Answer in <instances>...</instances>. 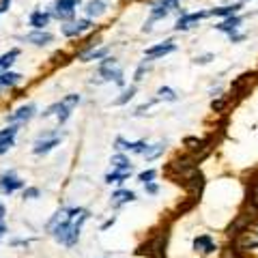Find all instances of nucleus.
<instances>
[{
    "label": "nucleus",
    "mask_w": 258,
    "mask_h": 258,
    "mask_svg": "<svg viewBox=\"0 0 258 258\" xmlns=\"http://www.w3.org/2000/svg\"><path fill=\"white\" fill-rule=\"evenodd\" d=\"M91 217V213L86 209L78 207V209H60L56 213L50 224H47V232L58 241L64 247H74L80 241V230H82V224Z\"/></svg>",
    "instance_id": "nucleus-1"
},
{
    "label": "nucleus",
    "mask_w": 258,
    "mask_h": 258,
    "mask_svg": "<svg viewBox=\"0 0 258 258\" xmlns=\"http://www.w3.org/2000/svg\"><path fill=\"white\" fill-rule=\"evenodd\" d=\"M78 103H80V95L71 93V95H67V97H62L60 101L52 103L50 108H45V110L41 112V116H43V118L56 116V118H58V125H62V123H67V118L71 116V112H74V108L78 106Z\"/></svg>",
    "instance_id": "nucleus-2"
},
{
    "label": "nucleus",
    "mask_w": 258,
    "mask_h": 258,
    "mask_svg": "<svg viewBox=\"0 0 258 258\" xmlns=\"http://www.w3.org/2000/svg\"><path fill=\"white\" fill-rule=\"evenodd\" d=\"M97 82H114L116 86H125L123 67L114 58H103L99 64V80Z\"/></svg>",
    "instance_id": "nucleus-3"
},
{
    "label": "nucleus",
    "mask_w": 258,
    "mask_h": 258,
    "mask_svg": "<svg viewBox=\"0 0 258 258\" xmlns=\"http://www.w3.org/2000/svg\"><path fill=\"white\" fill-rule=\"evenodd\" d=\"M176 9H179V0H157V3L151 7V18L147 24H144V32L151 30V24L155 20H164Z\"/></svg>",
    "instance_id": "nucleus-4"
},
{
    "label": "nucleus",
    "mask_w": 258,
    "mask_h": 258,
    "mask_svg": "<svg viewBox=\"0 0 258 258\" xmlns=\"http://www.w3.org/2000/svg\"><path fill=\"white\" fill-rule=\"evenodd\" d=\"M82 0H56L54 7L50 9V15L60 22H71L76 18V9Z\"/></svg>",
    "instance_id": "nucleus-5"
},
{
    "label": "nucleus",
    "mask_w": 258,
    "mask_h": 258,
    "mask_svg": "<svg viewBox=\"0 0 258 258\" xmlns=\"http://www.w3.org/2000/svg\"><path fill=\"white\" fill-rule=\"evenodd\" d=\"M205 18H209V11H194V13H181V18L176 20V24H174V30H179V32L191 30V28H196L198 24L203 22Z\"/></svg>",
    "instance_id": "nucleus-6"
},
{
    "label": "nucleus",
    "mask_w": 258,
    "mask_h": 258,
    "mask_svg": "<svg viewBox=\"0 0 258 258\" xmlns=\"http://www.w3.org/2000/svg\"><path fill=\"white\" fill-rule=\"evenodd\" d=\"M174 50H176V43L172 41V39H166V41H161V43H155V45L147 47V50H144V58H149V60L164 58V56L172 54Z\"/></svg>",
    "instance_id": "nucleus-7"
},
{
    "label": "nucleus",
    "mask_w": 258,
    "mask_h": 258,
    "mask_svg": "<svg viewBox=\"0 0 258 258\" xmlns=\"http://www.w3.org/2000/svg\"><path fill=\"white\" fill-rule=\"evenodd\" d=\"M22 187H24V181H22L13 170L0 174V191L7 194V196H11L13 191H18V189H22Z\"/></svg>",
    "instance_id": "nucleus-8"
},
{
    "label": "nucleus",
    "mask_w": 258,
    "mask_h": 258,
    "mask_svg": "<svg viewBox=\"0 0 258 258\" xmlns=\"http://www.w3.org/2000/svg\"><path fill=\"white\" fill-rule=\"evenodd\" d=\"M58 144H60V136L58 134H45L35 142L32 153H35V155H45V153H50L54 147H58Z\"/></svg>",
    "instance_id": "nucleus-9"
},
{
    "label": "nucleus",
    "mask_w": 258,
    "mask_h": 258,
    "mask_svg": "<svg viewBox=\"0 0 258 258\" xmlns=\"http://www.w3.org/2000/svg\"><path fill=\"white\" fill-rule=\"evenodd\" d=\"M91 26H93V22L88 18H84V20H76V22L62 24L60 32L64 37H78V35H82V32H86V30H91Z\"/></svg>",
    "instance_id": "nucleus-10"
},
{
    "label": "nucleus",
    "mask_w": 258,
    "mask_h": 258,
    "mask_svg": "<svg viewBox=\"0 0 258 258\" xmlns=\"http://www.w3.org/2000/svg\"><path fill=\"white\" fill-rule=\"evenodd\" d=\"M194 249L200 256H211L217 249V243L211 235H198V237H194Z\"/></svg>",
    "instance_id": "nucleus-11"
},
{
    "label": "nucleus",
    "mask_w": 258,
    "mask_h": 258,
    "mask_svg": "<svg viewBox=\"0 0 258 258\" xmlns=\"http://www.w3.org/2000/svg\"><path fill=\"white\" fill-rule=\"evenodd\" d=\"M20 127L18 125H9L5 129H0V155H5L13 144H15V136H18Z\"/></svg>",
    "instance_id": "nucleus-12"
},
{
    "label": "nucleus",
    "mask_w": 258,
    "mask_h": 258,
    "mask_svg": "<svg viewBox=\"0 0 258 258\" xmlns=\"http://www.w3.org/2000/svg\"><path fill=\"white\" fill-rule=\"evenodd\" d=\"M235 249L241 254V252H254L258 249V239L252 237L249 232H241V235L235 237Z\"/></svg>",
    "instance_id": "nucleus-13"
},
{
    "label": "nucleus",
    "mask_w": 258,
    "mask_h": 258,
    "mask_svg": "<svg viewBox=\"0 0 258 258\" xmlns=\"http://www.w3.org/2000/svg\"><path fill=\"white\" fill-rule=\"evenodd\" d=\"M114 147H116L118 151H123V153H138V155H142L144 149H147L149 144L144 142V140H136V142H132V140H125V138H116Z\"/></svg>",
    "instance_id": "nucleus-14"
},
{
    "label": "nucleus",
    "mask_w": 258,
    "mask_h": 258,
    "mask_svg": "<svg viewBox=\"0 0 258 258\" xmlns=\"http://www.w3.org/2000/svg\"><path fill=\"white\" fill-rule=\"evenodd\" d=\"M37 108L32 106V103H28V106H20L18 110H13L9 116H7V120L9 123H26V120H30L32 116H35Z\"/></svg>",
    "instance_id": "nucleus-15"
},
{
    "label": "nucleus",
    "mask_w": 258,
    "mask_h": 258,
    "mask_svg": "<svg viewBox=\"0 0 258 258\" xmlns=\"http://www.w3.org/2000/svg\"><path fill=\"white\" fill-rule=\"evenodd\" d=\"M22 41L32 43V45H47V43L54 41V35L47 30H35V32H30V35H24Z\"/></svg>",
    "instance_id": "nucleus-16"
},
{
    "label": "nucleus",
    "mask_w": 258,
    "mask_h": 258,
    "mask_svg": "<svg viewBox=\"0 0 258 258\" xmlns=\"http://www.w3.org/2000/svg\"><path fill=\"white\" fill-rule=\"evenodd\" d=\"M134 200H136V191H132V189H116L114 194H112V198H110V205L114 209H120L127 203H134Z\"/></svg>",
    "instance_id": "nucleus-17"
},
{
    "label": "nucleus",
    "mask_w": 258,
    "mask_h": 258,
    "mask_svg": "<svg viewBox=\"0 0 258 258\" xmlns=\"http://www.w3.org/2000/svg\"><path fill=\"white\" fill-rule=\"evenodd\" d=\"M50 20H52V15H50V11H41V9H37V11H32L30 13V18H28V24L35 30H43L47 24H50Z\"/></svg>",
    "instance_id": "nucleus-18"
},
{
    "label": "nucleus",
    "mask_w": 258,
    "mask_h": 258,
    "mask_svg": "<svg viewBox=\"0 0 258 258\" xmlns=\"http://www.w3.org/2000/svg\"><path fill=\"white\" fill-rule=\"evenodd\" d=\"M108 11V5L103 3V0H88L86 7H84V13H86V18L88 20H93V18H101L103 13Z\"/></svg>",
    "instance_id": "nucleus-19"
},
{
    "label": "nucleus",
    "mask_w": 258,
    "mask_h": 258,
    "mask_svg": "<svg viewBox=\"0 0 258 258\" xmlns=\"http://www.w3.org/2000/svg\"><path fill=\"white\" fill-rule=\"evenodd\" d=\"M241 22H243V20H241V15H230V18H224L215 28L220 30V32H226V35H232V32L239 30Z\"/></svg>",
    "instance_id": "nucleus-20"
},
{
    "label": "nucleus",
    "mask_w": 258,
    "mask_h": 258,
    "mask_svg": "<svg viewBox=\"0 0 258 258\" xmlns=\"http://www.w3.org/2000/svg\"><path fill=\"white\" fill-rule=\"evenodd\" d=\"M241 3H232L226 7H213V9H209V15H213V18H230V15H237Z\"/></svg>",
    "instance_id": "nucleus-21"
},
{
    "label": "nucleus",
    "mask_w": 258,
    "mask_h": 258,
    "mask_svg": "<svg viewBox=\"0 0 258 258\" xmlns=\"http://www.w3.org/2000/svg\"><path fill=\"white\" fill-rule=\"evenodd\" d=\"M20 82H22V74H15V71H5V74H0V91H3V88H11Z\"/></svg>",
    "instance_id": "nucleus-22"
},
{
    "label": "nucleus",
    "mask_w": 258,
    "mask_h": 258,
    "mask_svg": "<svg viewBox=\"0 0 258 258\" xmlns=\"http://www.w3.org/2000/svg\"><path fill=\"white\" fill-rule=\"evenodd\" d=\"M110 164H112V170H132V161H129V157L125 155V153L112 155Z\"/></svg>",
    "instance_id": "nucleus-23"
},
{
    "label": "nucleus",
    "mask_w": 258,
    "mask_h": 258,
    "mask_svg": "<svg viewBox=\"0 0 258 258\" xmlns=\"http://www.w3.org/2000/svg\"><path fill=\"white\" fill-rule=\"evenodd\" d=\"M164 151H166V142H157V144H151V147L144 149L142 157L147 159V161H153V159H157V157H159Z\"/></svg>",
    "instance_id": "nucleus-24"
},
{
    "label": "nucleus",
    "mask_w": 258,
    "mask_h": 258,
    "mask_svg": "<svg viewBox=\"0 0 258 258\" xmlns=\"http://www.w3.org/2000/svg\"><path fill=\"white\" fill-rule=\"evenodd\" d=\"M106 56H108V47H99V50H95V47H91L88 52H84L82 56H80V60H82V62H91V60L106 58Z\"/></svg>",
    "instance_id": "nucleus-25"
},
{
    "label": "nucleus",
    "mask_w": 258,
    "mask_h": 258,
    "mask_svg": "<svg viewBox=\"0 0 258 258\" xmlns=\"http://www.w3.org/2000/svg\"><path fill=\"white\" fill-rule=\"evenodd\" d=\"M132 176V170H112L106 174V183L112 185V183H123Z\"/></svg>",
    "instance_id": "nucleus-26"
},
{
    "label": "nucleus",
    "mask_w": 258,
    "mask_h": 258,
    "mask_svg": "<svg viewBox=\"0 0 258 258\" xmlns=\"http://www.w3.org/2000/svg\"><path fill=\"white\" fill-rule=\"evenodd\" d=\"M155 99H157V101H176V99H179V95H176L170 86H161L159 91H157Z\"/></svg>",
    "instance_id": "nucleus-27"
},
{
    "label": "nucleus",
    "mask_w": 258,
    "mask_h": 258,
    "mask_svg": "<svg viewBox=\"0 0 258 258\" xmlns=\"http://www.w3.org/2000/svg\"><path fill=\"white\" fill-rule=\"evenodd\" d=\"M134 95H136V86H129V88H125L123 95H120L118 99L114 101V106H125V103H127L129 99H134Z\"/></svg>",
    "instance_id": "nucleus-28"
},
{
    "label": "nucleus",
    "mask_w": 258,
    "mask_h": 258,
    "mask_svg": "<svg viewBox=\"0 0 258 258\" xmlns=\"http://www.w3.org/2000/svg\"><path fill=\"white\" fill-rule=\"evenodd\" d=\"M185 147L196 153V151H205L207 149V142L205 140H196V138H187V140H185Z\"/></svg>",
    "instance_id": "nucleus-29"
},
{
    "label": "nucleus",
    "mask_w": 258,
    "mask_h": 258,
    "mask_svg": "<svg viewBox=\"0 0 258 258\" xmlns=\"http://www.w3.org/2000/svg\"><path fill=\"white\" fill-rule=\"evenodd\" d=\"M149 69H151V62L142 60V64L136 69V74H134V82H140V80H144V74H149Z\"/></svg>",
    "instance_id": "nucleus-30"
},
{
    "label": "nucleus",
    "mask_w": 258,
    "mask_h": 258,
    "mask_svg": "<svg viewBox=\"0 0 258 258\" xmlns=\"http://www.w3.org/2000/svg\"><path fill=\"white\" fill-rule=\"evenodd\" d=\"M155 176H157V172L153 170V168H149V170H144V172L138 174V181H140L142 185H147V183H151V181H155Z\"/></svg>",
    "instance_id": "nucleus-31"
},
{
    "label": "nucleus",
    "mask_w": 258,
    "mask_h": 258,
    "mask_svg": "<svg viewBox=\"0 0 258 258\" xmlns=\"http://www.w3.org/2000/svg\"><path fill=\"white\" fill-rule=\"evenodd\" d=\"M144 189H147L149 196H157V194H159V185H157L155 181H151V183L144 185Z\"/></svg>",
    "instance_id": "nucleus-32"
},
{
    "label": "nucleus",
    "mask_w": 258,
    "mask_h": 258,
    "mask_svg": "<svg viewBox=\"0 0 258 258\" xmlns=\"http://www.w3.org/2000/svg\"><path fill=\"white\" fill-rule=\"evenodd\" d=\"M41 196V191H39L37 187H28V189H24V198H28V200H35Z\"/></svg>",
    "instance_id": "nucleus-33"
},
{
    "label": "nucleus",
    "mask_w": 258,
    "mask_h": 258,
    "mask_svg": "<svg viewBox=\"0 0 258 258\" xmlns=\"http://www.w3.org/2000/svg\"><path fill=\"white\" fill-rule=\"evenodd\" d=\"M222 258H243V256H241L235 247H228V249H226V252L222 254Z\"/></svg>",
    "instance_id": "nucleus-34"
},
{
    "label": "nucleus",
    "mask_w": 258,
    "mask_h": 258,
    "mask_svg": "<svg viewBox=\"0 0 258 258\" xmlns=\"http://www.w3.org/2000/svg\"><path fill=\"white\" fill-rule=\"evenodd\" d=\"M209 60H213V54H205V56H196V58H194V62H200V64H205V62H209Z\"/></svg>",
    "instance_id": "nucleus-35"
},
{
    "label": "nucleus",
    "mask_w": 258,
    "mask_h": 258,
    "mask_svg": "<svg viewBox=\"0 0 258 258\" xmlns=\"http://www.w3.org/2000/svg\"><path fill=\"white\" fill-rule=\"evenodd\" d=\"M228 37H230L232 43H239V41H243L245 39V35H241V32H232V35H228Z\"/></svg>",
    "instance_id": "nucleus-36"
},
{
    "label": "nucleus",
    "mask_w": 258,
    "mask_h": 258,
    "mask_svg": "<svg viewBox=\"0 0 258 258\" xmlns=\"http://www.w3.org/2000/svg\"><path fill=\"white\" fill-rule=\"evenodd\" d=\"M116 224V217H110V220H106L101 224V230H108V228H112V226Z\"/></svg>",
    "instance_id": "nucleus-37"
},
{
    "label": "nucleus",
    "mask_w": 258,
    "mask_h": 258,
    "mask_svg": "<svg viewBox=\"0 0 258 258\" xmlns=\"http://www.w3.org/2000/svg\"><path fill=\"white\" fill-rule=\"evenodd\" d=\"M11 3H13V0H0V15H3L7 9H9Z\"/></svg>",
    "instance_id": "nucleus-38"
},
{
    "label": "nucleus",
    "mask_w": 258,
    "mask_h": 258,
    "mask_svg": "<svg viewBox=\"0 0 258 258\" xmlns=\"http://www.w3.org/2000/svg\"><path fill=\"white\" fill-rule=\"evenodd\" d=\"M224 103H226L224 99H217V101H213V103H211V108H213L215 112H220V110L224 108Z\"/></svg>",
    "instance_id": "nucleus-39"
},
{
    "label": "nucleus",
    "mask_w": 258,
    "mask_h": 258,
    "mask_svg": "<svg viewBox=\"0 0 258 258\" xmlns=\"http://www.w3.org/2000/svg\"><path fill=\"white\" fill-rule=\"evenodd\" d=\"M249 235H256V237H258V222L252 226V232H249Z\"/></svg>",
    "instance_id": "nucleus-40"
},
{
    "label": "nucleus",
    "mask_w": 258,
    "mask_h": 258,
    "mask_svg": "<svg viewBox=\"0 0 258 258\" xmlns=\"http://www.w3.org/2000/svg\"><path fill=\"white\" fill-rule=\"evenodd\" d=\"M3 217H5V207L0 205V224H3Z\"/></svg>",
    "instance_id": "nucleus-41"
},
{
    "label": "nucleus",
    "mask_w": 258,
    "mask_h": 258,
    "mask_svg": "<svg viewBox=\"0 0 258 258\" xmlns=\"http://www.w3.org/2000/svg\"><path fill=\"white\" fill-rule=\"evenodd\" d=\"M5 232H7V228H5V224H0V237H3V235H5Z\"/></svg>",
    "instance_id": "nucleus-42"
},
{
    "label": "nucleus",
    "mask_w": 258,
    "mask_h": 258,
    "mask_svg": "<svg viewBox=\"0 0 258 258\" xmlns=\"http://www.w3.org/2000/svg\"><path fill=\"white\" fill-rule=\"evenodd\" d=\"M254 196H256V200H258V183L254 185Z\"/></svg>",
    "instance_id": "nucleus-43"
}]
</instances>
